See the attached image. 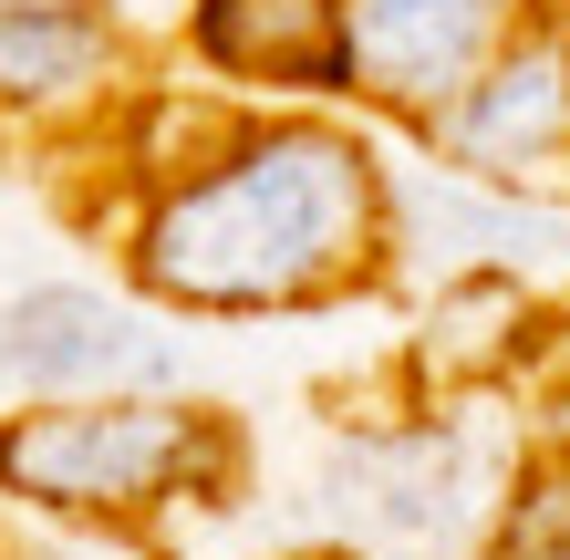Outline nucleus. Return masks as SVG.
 I'll list each match as a JSON object with an SVG mask.
<instances>
[{"label":"nucleus","mask_w":570,"mask_h":560,"mask_svg":"<svg viewBox=\"0 0 570 560\" xmlns=\"http://www.w3.org/2000/svg\"><path fill=\"white\" fill-rule=\"evenodd\" d=\"M509 31L519 0H343V83L435 125L509 52Z\"/></svg>","instance_id":"obj_6"},{"label":"nucleus","mask_w":570,"mask_h":560,"mask_svg":"<svg viewBox=\"0 0 570 560\" xmlns=\"http://www.w3.org/2000/svg\"><path fill=\"white\" fill-rule=\"evenodd\" d=\"M435 146L478 187H509V197L560 187L570 177V31L560 21H519L509 52L435 115Z\"/></svg>","instance_id":"obj_4"},{"label":"nucleus","mask_w":570,"mask_h":560,"mask_svg":"<svg viewBox=\"0 0 570 560\" xmlns=\"http://www.w3.org/2000/svg\"><path fill=\"white\" fill-rule=\"evenodd\" d=\"M384 249H446L435 281H550L570 271V208L550 197H509L478 177H384Z\"/></svg>","instance_id":"obj_7"},{"label":"nucleus","mask_w":570,"mask_h":560,"mask_svg":"<svg viewBox=\"0 0 570 560\" xmlns=\"http://www.w3.org/2000/svg\"><path fill=\"white\" fill-rule=\"evenodd\" d=\"M560 353H570V343H560Z\"/></svg>","instance_id":"obj_13"},{"label":"nucleus","mask_w":570,"mask_h":560,"mask_svg":"<svg viewBox=\"0 0 570 560\" xmlns=\"http://www.w3.org/2000/svg\"><path fill=\"white\" fill-rule=\"evenodd\" d=\"M0 374L31 405H94V394H166L177 384V343L156 333L136 302L83 281H42L0 312Z\"/></svg>","instance_id":"obj_5"},{"label":"nucleus","mask_w":570,"mask_h":560,"mask_svg":"<svg viewBox=\"0 0 570 560\" xmlns=\"http://www.w3.org/2000/svg\"><path fill=\"white\" fill-rule=\"evenodd\" d=\"M228 488V425L177 394H94V405L0 415V509L62 530H136L177 499Z\"/></svg>","instance_id":"obj_2"},{"label":"nucleus","mask_w":570,"mask_h":560,"mask_svg":"<svg viewBox=\"0 0 570 560\" xmlns=\"http://www.w3.org/2000/svg\"><path fill=\"white\" fill-rule=\"evenodd\" d=\"M529 353V291L519 281H435V302H425V333H415V374L425 384H488V374H509Z\"/></svg>","instance_id":"obj_10"},{"label":"nucleus","mask_w":570,"mask_h":560,"mask_svg":"<svg viewBox=\"0 0 570 560\" xmlns=\"http://www.w3.org/2000/svg\"><path fill=\"white\" fill-rule=\"evenodd\" d=\"M125 31L105 0H0V125H62L105 105Z\"/></svg>","instance_id":"obj_8"},{"label":"nucleus","mask_w":570,"mask_h":560,"mask_svg":"<svg viewBox=\"0 0 570 560\" xmlns=\"http://www.w3.org/2000/svg\"><path fill=\"white\" fill-rule=\"evenodd\" d=\"M488 560H570V456H540V468H519L509 509H498Z\"/></svg>","instance_id":"obj_11"},{"label":"nucleus","mask_w":570,"mask_h":560,"mask_svg":"<svg viewBox=\"0 0 570 560\" xmlns=\"http://www.w3.org/2000/svg\"><path fill=\"white\" fill-rule=\"evenodd\" d=\"M384 167L343 125H239L208 177L156 187L125 228V271L177 312H291L374 271Z\"/></svg>","instance_id":"obj_1"},{"label":"nucleus","mask_w":570,"mask_h":560,"mask_svg":"<svg viewBox=\"0 0 570 560\" xmlns=\"http://www.w3.org/2000/svg\"><path fill=\"white\" fill-rule=\"evenodd\" d=\"M291 560H374V550H353V540H332V550H291Z\"/></svg>","instance_id":"obj_12"},{"label":"nucleus","mask_w":570,"mask_h":560,"mask_svg":"<svg viewBox=\"0 0 570 560\" xmlns=\"http://www.w3.org/2000/svg\"><path fill=\"white\" fill-rule=\"evenodd\" d=\"M509 456H498L466 415H415V425H374L343 468H332V509L343 530L374 550H456L488 509H509Z\"/></svg>","instance_id":"obj_3"},{"label":"nucleus","mask_w":570,"mask_h":560,"mask_svg":"<svg viewBox=\"0 0 570 560\" xmlns=\"http://www.w3.org/2000/svg\"><path fill=\"white\" fill-rule=\"evenodd\" d=\"M187 42L228 83H343V0H197Z\"/></svg>","instance_id":"obj_9"}]
</instances>
